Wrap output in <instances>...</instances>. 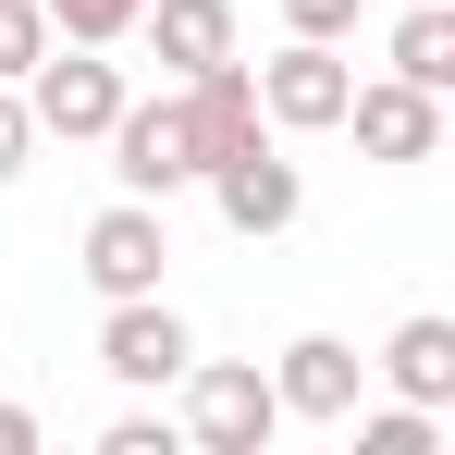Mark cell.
<instances>
[{
	"label": "cell",
	"instance_id": "15",
	"mask_svg": "<svg viewBox=\"0 0 455 455\" xmlns=\"http://www.w3.org/2000/svg\"><path fill=\"white\" fill-rule=\"evenodd\" d=\"M37 50H50V12H37V0H0V86H25Z\"/></svg>",
	"mask_w": 455,
	"mask_h": 455
},
{
	"label": "cell",
	"instance_id": "14",
	"mask_svg": "<svg viewBox=\"0 0 455 455\" xmlns=\"http://www.w3.org/2000/svg\"><path fill=\"white\" fill-rule=\"evenodd\" d=\"M37 12H50V37H86V50H124L148 0H37Z\"/></svg>",
	"mask_w": 455,
	"mask_h": 455
},
{
	"label": "cell",
	"instance_id": "16",
	"mask_svg": "<svg viewBox=\"0 0 455 455\" xmlns=\"http://www.w3.org/2000/svg\"><path fill=\"white\" fill-rule=\"evenodd\" d=\"M357 12H370V0H283L296 37H357Z\"/></svg>",
	"mask_w": 455,
	"mask_h": 455
},
{
	"label": "cell",
	"instance_id": "2",
	"mask_svg": "<svg viewBox=\"0 0 455 455\" xmlns=\"http://www.w3.org/2000/svg\"><path fill=\"white\" fill-rule=\"evenodd\" d=\"M271 431H283L271 370H246V357H185V443L197 455H259Z\"/></svg>",
	"mask_w": 455,
	"mask_h": 455
},
{
	"label": "cell",
	"instance_id": "19",
	"mask_svg": "<svg viewBox=\"0 0 455 455\" xmlns=\"http://www.w3.org/2000/svg\"><path fill=\"white\" fill-rule=\"evenodd\" d=\"M0 455H37V419L25 406H0Z\"/></svg>",
	"mask_w": 455,
	"mask_h": 455
},
{
	"label": "cell",
	"instance_id": "5",
	"mask_svg": "<svg viewBox=\"0 0 455 455\" xmlns=\"http://www.w3.org/2000/svg\"><path fill=\"white\" fill-rule=\"evenodd\" d=\"M75 271L99 283V307H111V296H160V271H172V222H160V197H111V210L86 222Z\"/></svg>",
	"mask_w": 455,
	"mask_h": 455
},
{
	"label": "cell",
	"instance_id": "7",
	"mask_svg": "<svg viewBox=\"0 0 455 455\" xmlns=\"http://www.w3.org/2000/svg\"><path fill=\"white\" fill-rule=\"evenodd\" d=\"M345 124H357V148H370L381 172H406V160H443V99H431V86H406V75L345 86Z\"/></svg>",
	"mask_w": 455,
	"mask_h": 455
},
{
	"label": "cell",
	"instance_id": "4",
	"mask_svg": "<svg viewBox=\"0 0 455 455\" xmlns=\"http://www.w3.org/2000/svg\"><path fill=\"white\" fill-rule=\"evenodd\" d=\"M259 75V124L271 136H332L345 124V86H357V62L332 50V37H283L271 62H246Z\"/></svg>",
	"mask_w": 455,
	"mask_h": 455
},
{
	"label": "cell",
	"instance_id": "3",
	"mask_svg": "<svg viewBox=\"0 0 455 455\" xmlns=\"http://www.w3.org/2000/svg\"><path fill=\"white\" fill-rule=\"evenodd\" d=\"M99 148H111V185H124V197H172V185H197V124H185V86L124 99Z\"/></svg>",
	"mask_w": 455,
	"mask_h": 455
},
{
	"label": "cell",
	"instance_id": "18",
	"mask_svg": "<svg viewBox=\"0 0 455 455\" xmlns=\"http://www.w3.org/2000/svg\"><path fill=\"white\" fill-rule=\"evenodd\" d=\"M99 455H172V419H136V406H124V419L99 431Z\"/></svg>",
	"mask_w": 455,
	"mask_h": 455
},
{
	"label": "cell",
	"instance_id": "1",
	"mask_svg": "<svg viewBox=\"0 0 455 455\" xmlns=\"http://www.w3.org/2000/svg\"><path fill=\"white\" fill-rule=\"evenodd\" d=\"M124 99H136L124 62H99L86 37H50V50L25 62V124H37V136H62V148H75V136H111V111H124Z\"/></svg>",
	"mask_w": 455,
	"mask_h": 455
},
{
	"label": "cell",
	"instance_id": "9",
	"mask_svg": "<svg viewBox=\"0 0 455 455\" xmlns=\"http://www.w3.org/2000/svg\"><path fill=\"white\" fill-rule=\"evenodd\" d=\"M357 381H370V357H357L345 332H296V345L271 357V406H283V419H345Z\"/></svg>",
	"mask_w": 455,
	"mask_h": 455
},
{
	"label": "cell",
	"instance_id": "12",
	"mask_svg": "<svg viewBox=\"0 0 455 455\" xmlns=\"http://www.w3.org/2000/svg\"><path fill=\"white\" fill-rule=\"evenodd\" d=\"M394 75L431 86V99L455 86V0H406V25H394Z\"/></svg>",
	"mask_w": 455,
	"mask_h": 455
},
{
	"label": "cell",
	"instance_id": "8",
	"mask_svg": "<svg viewBox=\"0 0 455 455\" xmlns=\"http://www.w3.org/2000/svg\"><path fill=\"white\" fill-rule=\"evenodd\" d=\"M197 185H210V210H222L234 234H283L307 210V185H296V160L271 148V136H246V148H222L210 160V172H197Z\"/></svg>",
	"mask_w": 455,
	"mask_h": 455
},
{
	"label": "cell",
	"instance_id": "10",
	"mask_svg": "<svg viewBox=\"0 0 455 455\" xmlns=\"http://www.w3.org/2000/svg\"><path fill=\"white\" fill-rule=\"evenodd\" d=\"M136 37L160 50V75H210V62H234V0H148L136 12Z\"/></svg>",
	"mask_w": 455,
	"mask_h": 455
},
{
	"label": "cell",
	"instance_id": "13",
	"mask_svg": "<svg viewBox=\"0 0 455 455\" xmlns=\"http://www.w3.org/2000/svg\"><path fill=\"white\" fill-rule=\"evenodd\" d=\"M345 419H357V406H345ZM357 455H443V406H406V394L370 406V419H357Z\"/></svg>",
	"mask_w": 455,
	"mask_h": 455
},
{
	"label": "cell",
	"instance_id": "17",
	"mask_svg": "<svg viewBox=\"0 0 455 455\" xmlns=\"http://www.w3.org/2000/svg\"><path fill=\"white\" fill-rule=\"evenodd\" d=\"M37 160V124H25V86H0V185Z\"/></svg>",
	"mask_w": 455,
	"mask_h": 455
},
{
	"label": "cell",
	"instance_id": "11",
	"mask_svg": "<svg viewBox=\"0 0 455 455\" xmlns=\"http://www.w3.org/2000/svg\"><path fill=\"white\" fill-rule=\"evenodd\" d=\"M370 370L394 381L406 406H455V320H443V307H419V320H394Z\"/></svg>",
	"mask_w": 455,
	"mask_h": 455
},
{
	"label": "cell",
	"instance_id": "6",
	"mask_svg": "<svg viewBox=\"0 0 455 455\" xmlns=\"http://www.w3.org/2000/svg\"><path fill=\"white\" fill-rule=\"evenodd\" d=\"M185 357H197L185 307H160V296H111V320H99V370L124 381V394H160V381H185Z\"/></svg>",
	"mask_w": 455,
	"mask_h": 455
}]
</instances>
